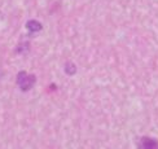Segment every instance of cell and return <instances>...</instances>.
<instances>
[{
  "label": "cell",
  "mask_w": 158,
  "mask_h": 149,
  "mask_svg": "<svg viewBox=\"0 0 158 149\" xmlns=\"http://www.w3.org/2000/svg\"><path fill=\"white\" fill-rule=\"evenodd\" d=\"M17 86L19 87V89L23 91V92H27L32 87L35 86L36 83V77L34 74H27L26 71H19L17 74V79H16Z\"/></svg>",
  "instance_id": "6da1fadb"
},
{
  "label": "cell",
  "mask_w": 158,
  "mask_h": 149,
  "mask_svg": "<svg viewBox=\"0 0 158 149\" xmlns=\"http://www.w3.org/2000/svg\"><path fill=\"white\" fill-rule=\"evenodd\" d=\"M137 147L141 149H157L158 141L154 138H149V136H143L137 140Z\"/></svg>",
  "instance_id": "7a4b0ae2"
},
{
  "label": "cell",
  "mask_w": 158,
  "mask_h": 149,
  "mask_svg": "<svg viewBox=\"0 0 158 149\" xmlns=\"http://www.w3.org/2000/svg\"><path fill=\"white\" fill-rule=\"evenodd\" d=\"M26 29H27L29 32L31 34H34V32H38L43 29V26L40 22H38L36 19H29L27 22H26Z\"/></svg>",
  "instance_id": "3957f363"
},
{
  "label": "cell",
  "mask_w": 158,
  "mask_h": 149,
  "mask_svg": "<svg viewBox=\"0 0 158 149\" xmlns=\"http://www.w3.org/2000/svg\"><path fill=\"white\" fill-rule=\"evenodd\" d=\"M29 47H30V43L29 42H22L17 45L16 48V52L18 55H26L29 52Z\"/></svg>",
  "instance_id": "277c9868"
},
{
  "label": "cell",
  "mask_w": 158,
  "mask_h": 149,
  "mask_svg": "<svg viewBox=\"0 0 158 149\" xmlns=\"http://www.w3.org/2000/svg\"><path fill=\"white\" fill-rule=\"evenodd\" d=\"M65 73H66L68 75H74L77 73V66H75V64H73L71 61L66 62L65 64Z\"/></svg>",
  "instance_id": "5b68a950"
},
{
  "label": "cell",
  "mask_w": 158,
  "mask_h": 149,
  "mask_svg": "<svg viewBox=\"0 0 158 149\" xmlns=\"http://www.w3.org/2000/svg\"><path fill=\"white\" fill-rule=\"evenodd\" d=\"M3 75H4V73H3L2 70H0V79H2V77H3Z\"/></svg>",
  "instance_id": "8992f818"
}]
</instances>
